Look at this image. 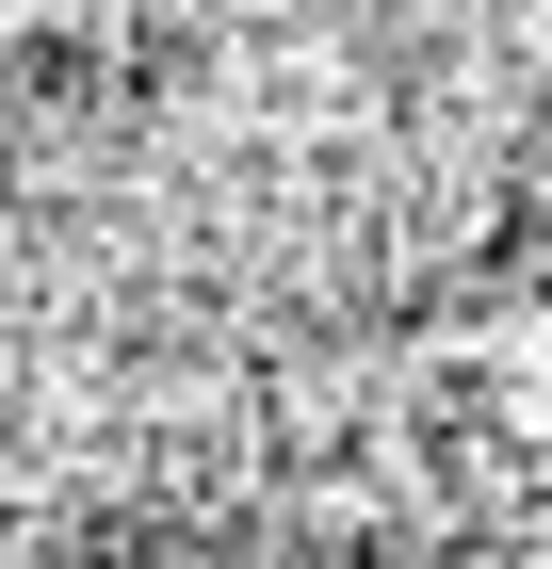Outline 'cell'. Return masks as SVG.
<instances>
[{
	"label": "cell",
	"mask_w": 552,
	"mask_h": 569,
	"mask_svg": "<svg viewBox=\"0 0 552 569\" xmlns=\"http://www.w3.org/2000/svg\"><path fill=\"white\" fill-rule=\"evenodd\" d=\"M0 98H17V114H82V98H114V49H98L82 17H33V33L0 49Z\"/></svg>",
	"instance_id": "obj_1"
},
{
	"label": "cell",
	"mask_w": 552,
	"mask_h": 569,
	"mask_svg": "<svg viewBox=\"0 0 552 569\" xmlns=\"http://www.w3.org/2000/svg\"><path fill=\"white\" fill-rule=\"evenodd\" d=\"M195 82H212V33H195V17L114 33V98H130V114H163V98H195Z\"/></svg>",
	"instance_id": "obj_2"
}]
</instances>
